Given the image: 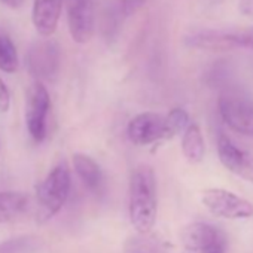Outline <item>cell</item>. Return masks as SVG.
<instances>
[{"mask_svg": "<svg viewBox=\"0 0 253 253\" xmlns=\"http://www.w3.org/2000/svg\"><path fill=\"white\" fill-rule=\"evenodd\" d=\"M157 183L151 167L140 166L130 180L128 213L130 222L137 234H148L157 220Z\"/></svg>", "mask_w": 253, "mask_h": 253, "instance_id": "1", "label": "cell"}, {"mask_svg": "<svg viewBox=\"0 0 253 253\" xmlns=\"http://www.w3.org/2000/svg\"><path fill=\"white\" fill-rule=\"evenodd\" d=\"M72 188L70 171L66 164L55 166L36 188V204L39 222L55 216L66 204Z\"/></svg>", "mask_w": 253, "mask_h": 253, "instance_id": "2", "label": "cell"}, {"mask_svg": "<svg viewBox=\"0 0 253 253\" xmlns=\"http://www.w3.org/2000/svg\"><path fill=\"white\" fill-rule=\"evenodd\" d=\"M201 203L204 207L214 216L223 217V219H249L253 216V204L222 188H210L203 191L201 194Z\"/></svg>", "mask_w": 253, "mask_h": 253, "instance_id": "3", "label": "cell"}, {"mask_svg": "<svg viewBox=\"0 0 253 253\" xmlns=\"http://www.w3.org/2000/svg\"><path fill=\"white\" fill-rule=\"evenodd\" d=\"M51 109V97L42 82H35L27 94L26 104V125L30 137L41 143L46 137L48 115Z\"/></svg>", "mask_w": 253, "mask_h": 253, "instance_id": "4", "label": "cell"}, {"mask_svg": "<svg viewBox=\"0 0 253 253\" xmlns=\"http://www.w3.org/2000/svg\"><path fill=\"white\" fill-rule=\"evenodd\" d=\"M182 243L188 250L200 253H226L228 238L222 229L206 222H194L183 228Z\"/></svg>", "mask_w": 253, "mask_h": 253, "instance_id": "5", "label": "cell"}, {"mask_svg": "<svg viewBox=\"0 0 253 253\" xmlns=\"http://www.w3.org/2000/svg\"><path fill=\"white\" fill-rule=\"evenodd\" d=\"M222 121L235 133L253 136V103L238 94H226L217 103Z\"/></svg>", "mask_w": 253, "mask_h": 253, "instance_id": "6", "label": "cell"}, {"mask_svg": "<svg viewBox=\"0 0 253 253\" xmlns=\"http://www.w3.org/2000/svg\"><path fill=\"white\" fill-rule=\"evenodd\" d=\"M126 134L136 146H148L166 140V116L154 112L139 113L128 122Z\"/></svg>", "mask_w": 253, "mask_h": 253, "instance_id": "7", "label": "cell"}, {"mask_svg": "<svg viewBox=\"0 0 253 253\" xmlns=\"http://www.w3.org/2000/svg\"><path fill=\"white\" fill-rule=\"evenodd\" d=\"M67 24L76 43H86L94 35V0H64Z\"/></svg>", "mask_w": 253, "mask_h": 253, "instance_id": "8", "label": "cell"}, {"mask_svg": "<svg viewBox=\"0 0 253 253\" xmlns=\"http://www.w3.org/2000/svg\"><path fill=\"white\" fill-rule=\"evenodd\" d=\"M61 52L54 41H41L30 46L27 54L29 72L39 79H52L60 69Z\"/></svg>", "mask_w": 253, "mask_h": 253, "instance_id": "9", "label": "cell"}, {"mask_svg": "<svg viewBox=\"0 0 253 253\" xmlns=\"http://www.w3.org/2000/svg\"><path fill=\"white\" fill-rule=\"evenodd\" d=\"M217 155L228 171L253 183V155L250 152L240 149L231 139L220 134L217 139Z\"/></svg>", "mask_w": 253, "mask_h": 253, "instance_id": "10", "label": "cell"}, {"mask_svg": "<svg viewBox=\"0 0 253 253\" xmlns=\"http://www.w3.org/2000/svg\"><path fill=\"white\" fill-rule=\"evenodd\" d=\"M186 43L206 51H231L241 48V27L231 30H201L191 35Z\"/></svg>", "mask_w": 253, "mask_h": 253, "instance_id": "11", "label": "cell"}, {"mask_svg": "<svg viewBox=\"0 0 253 253\" xmlns=\"http://www.w3.org/2000/svg\"><path fill=\"white\" fill-rule=\"evenodd\" d=\"M63 5L64 0H33L32 21L41 36L49 38L55 33Z\"/></svg>", "mask_w": 253, "mask_h": 253, "instance_id": "12", "label": "cell"}, {"mask_svg": "<svg viewBox=\"0 0 253 253\" xmlns=\"http://www.w3.org/2000/svg\"><path fill=\"white\" fill-rule=\"evenodd\" d=\"M73 169L82 183L89 191H98L103 183V173L100 166L85 154H75L72 158Z\"/></svg>", "mask_w": 253, "mask_h": 253, "instance_id": "13", "label": "cell"}, {"mask_svg": "<svg viewBox=\"0 0 253 253\" xmlns=\"http://www.w3.org/2000/svg\"><path fill=\"white\" fill-rule=\"evenodd\" d=\"M27 195L18 191H0V223L17 219L27 207Z\"/></svg>", "mask_w": 253, "mask_h": 253, "instance_id": "14", "label": "cell"}, {"mask_svg": "<svg viewBox=\"0 0 253 253\" xmlns=\"http://www.w3.org/2000/svg\"><path fill=\"white\" fill-rule=\"evenodd\" d=\"M182 151L185 158L192 164H198L204 160V154H206L204 137L197 124H191L188 126V130L183 133Z\"/></svg>", "mask_w": 253, "mask_h": 253, "instance_id": "15", "label": "cell"}, {"mask_svg": "<svg viewBox=\"0 0 253 253\" xmlns=\"http://www.w3.org/2000/svg\"><path fill=\"white\" fill-rule=\"evenodd\" d=\"M20 67L18 52L14 41L0 27V70L5 73H15Z\"/></svg>", "mask_w": 253, "mask_h": 253, "instance_id": "16", "label": "cell"}, {"mask_svg": "<svg viewBox=\"0 0 253 253\" xmlns=\"http://www.w3.org/2000/svg\"><path fill=\"white\" fill-rule=\"evenodd\" d=\"M124 253H166V250L155 238L137 234L125 241Z\"/></svg>", "mask_w": 253, "mask_h": 253, "instance_id": "17", "label": "cell"}, {"mask_svg": "<svg viewBox=\"0 0 253 253\" xmlns=\"http://www.w3.org/2000/svg\"><path fill=\"white\" fill-rule=\"evenodd\" d=\"M189 125H191L189 115L185 109L182 107L171 109L169 115H166V140H170L174 136L185 133Z\"/></svg>", "mask_w": 253, "mask_h": 253, "instance_id": "18", "label": "cell"}, {"mask_svg": "<svg viewBox=\"0 0 253 253\" xmlns=\"http://www.w3.org/2000/svg\"><path fill=\"white\" fill-rule=\"evenodd\" d=\"M36 241L30 237H18L0 243V253H33Z\"/></svg>", "mask_w": 253, "mask_h": 253, "instance_id": "19", "label": "cell"}, {"mask_svg": "<svg viewBox=\"0 0 253 253\" xmlns=\"http://www.w3.org/2000/svg\"><path fill=\"white\" fill-rule=\"evenodd\" d=\"M11 109V92L6 84L0 79V113H8Z\"/></svg>", "mask_w": 253, "mask_h": 253, "instance_id": "20", "label": "cell"}, {"mask_svg": "<svg viewBox=\"0 0 253 253\" xmlns=\"http://www.w3.org/2000/svg\"><path fill=\"white\" fill-rule=\"evenodd\" d=\"M145 0H122V11L125 15H131L134 14L142 5Z\"/></svg>", "mask_w": 253, "mask_h": 253, "instance_id": "21", "label": "cell"}, {"mask_svg": "<svg viewBox=\"0 0 253 253\" xmlns=\"http://www.w3.org/2000/svg\"><path fill=\"white\" fill-rule=\"evenodd\" d=\"M238 11L244 17L253 20V0H238Z\"/></svg>", "mask_w": 253, "mask_h": 253, "instance_id": "22", "label": "cell"}, {"mask_svg": "<svg viewBox=\"0 0 253 253\" xmlns=\"http://www.w3.org/2000/svg\"><path fill=\"white\" fill-rule=\"evenodd\" d=\"M0 3H3L5 6H8L11 9H18L20 6H23L24 0H0Z\"/></svg>", "mask_w": 253, "mask_h": 253, "instance_id": "23", "label": "cell"}]
</instances>
